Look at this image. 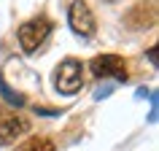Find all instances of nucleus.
<instances>
[{"label": "nucleus", "instance_id": "0eeeda50", "mask_svg": "<svg viewBox=\"0 0 159 151\" xmlns=\"http://www.w3.org/2000/svg\"><path fill=\"white\" fill-rule=\"evenodd\" d=\"M16 151H54V140L51 138H27L25 143H19Z\"/></svg>", "mask_w": 159, "mask_h": 151}, {"label": "nucleus", "instance_id": "39448f33", "mask_svg": "<svg viewBox=\"0 0 159 151\" xmlns=\"http://www.w3.org/2000/svg\"><path fill=\"white\" fill-rule=\"evenodd\" d=\"M27 130H30L27 119L14 116V113H0V146L16 143L22 135H27Z\"/></svg>", "mask_w": 159, "mask_h": 151}, {"label": "nucleus", "instance_id": "f257e3e1", "mask_svg": "<svg viewBox=\"0 0 159 151\" xmlns=\"http://www.w3.org/2000/svg\"><path fill=\"white\" fill-rule=\"evenodd\" d=\"M54 86L59 94H75L84 86V65L78 59H65L59 62L57 73H54Z\"/></svg>", "mask_w": 159, "mask_h": 151}, {"label": "nucleus", "instance_id": "7ed1b4c3", "mask_svg": "<svg viewBox=\"0 0 159 151\" xmlns=\"http://www.w3.org/2000/svg\"><path fill=\"white\" fill-rule=\"evenodd\" d=\"M67 22H70V27H73L75 35H84V38L94 35V30H97L94 14H92V8H89L86 0H73V3H70V8H67Z\"/></svg>", "mask_w": 159, "mask_h": 151}, {"label": "nucleus", "instance_id": "20e7f679", "mask_svg": "<svg viewBox=\"0 0 159 151\" xmlns=\"http://www.w3.org/2000/svg\"><path fill=\"white\" fill-rule=\"evenodd\" d=\"M89 70H92L97 78H116V81H127V62L124 57L119 54H100L89 62Z\"/></svg>", "mask_w": 159, "mask_h": 151}, {"label": "nucleus", "instance_id": "f03ea898", "mask_svg": "<svg viewBox=\"0 0 159 151\" xmlns=\"http://www.w3.org/2000/svg\"><path fill=\"white\" fill-rule=\"evenodd\" d=\"M49 33H51V22L46 16H35V19H30V22H25V25L16 30V38H19L22 51H27V54L38 51V46L46 41Z\"/></svg>", "mask_w": 159, "mask_h": 151}, {"label": "nucleus", "instance_id": "6e6552de", "mask_svg": "<svg viewBox=\"0 0 159 151\" xmlns=\"http://www.w3.org/2000/svg\"><path fill=\"white\" fill-rule=\"evenodd\" d=\"M105 3H116V0H105Z\"/></svg>", "mask_w": 159, "mask_h": 151}, {"label": "nucleus", "instance_id": "423d86ee", "mask_svg": "<svg viewBox=\"0 0 159 151\" xmlns=\"http://www.w3.org/2000/svg\"><path fill=\"white\" fill-rule=\"evenodd\" d=\"M154 22H157V8H154V6H135V8L127 14V25L135 27V30L151 27Z\"/></svg>", "mask_w": 159, "mask_h": 151}]
</instances>
